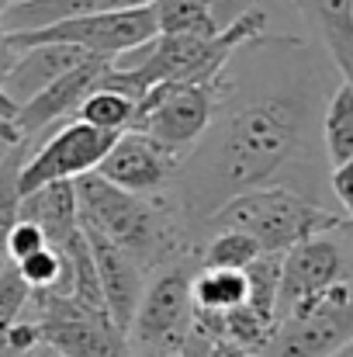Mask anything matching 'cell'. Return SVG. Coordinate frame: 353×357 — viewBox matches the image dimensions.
I'll return each instance as SVG.
<instances>
[{"label":"cell","mask_w":353,"mask_h":357,"mask_svg":"<svg viewBox=\"0 0 353 357\" xmlns=\"http://www.w3.org/2000/svg\"><path fill=\"white\" fill-rule=\"evenodd\" d=\"M308 125V105L298 94H260L233 108L219 121L191 160H180L184 212L187 222H208L229 198L267 188L288 160Z\"/></svg>","instance_id":"6da1fadb"},{"label":"cell","mask_w":353,"mask_h":357,"mask_svg":"<svg viewBox=\"0 0 353 357\" xmlns=\"http://www.w3.org/2000/svg\"><path fill=\"white\" fill-rule=\"evenodd\" d=\"M73 188H77L80 222L104 233L142 271L163 267V264H173V260L187 257L180 215L170 205H163L149 195L121 191V188L108 184L97 174L77 177Z\"/></svg>","instance_id":"7a4b0ae2"},{"label":"cell","mask_w":353,"mask_h":357,"mask_svg":"<svg viewBox=\"0 0 353 357\" xmlns=\"http://www.w3.org/2000/svg\"><path fill=\"white\" fill-rule=\"evenodd\" d=\"M208 226L215 233L219 229L246 233L263 253H284L305 239L347 229L350 215L319 208L315 202H308L305 195H298L284 184H267V188H253V191L229 198L208 219Z\"/></svg>","instance_id":"3957f363"},{"label":"cell","mask_w":353,"mask_h":357,"mask_svg":"<svg viewBox=\"0 0 353 357\" xmlns=\"http://www.w3.org/2000/svg\"><path fill=\"white\" fill-rule=\"evenodd\" d=\"M226 94H229L226 73L208 84H152L135 101L128 132H146L159 146L184 156L205 139Z\"/></svg>","instance_id":"277c9868"},{"label":"cell","mask_w":353,"mask_h":357,"mask_svg":"<svg viewBox=\"0 0 353 357\" xmlns=\"http://www.w3.org/2000/svg\"><path fill=\"white\" fill-rule=\"evenodd\" d=\"M191 264L187 257L163 264L156 278L142 288L139 309L128 326V351L132 357H177L191 323H194V305H191Z\"/></svg>","instance_id":"5b68a950"},{"label":"cell","mask_w":353,"mask_h":357,"mask_svg":"<svg viewBox=\"0 0 353 357\" xmlns=\"http://www.w3.org/2000/svg\"><path fill=\"white\" fill-rule=\"evenodd\" d=\"M353 340V288L340 281L291 305L260 357H333Z\"/></svg>","instance_id":"8992f818"},{"label":"cell","mask_w":353,"mask_h":357,"mask_svg":"<svg viewBox=\"0 0 353 357\" xmlns=\"http://www.w3.org/2000/svg\"><path fill=\"white\" fill-rule=\"evenodd\" d=\"M28 305L35 309L38 344L63 357H132L128 337L111 323L104 309H91L73 295L31 291Z\"/></svg>","instance_id":"52a82bcc"},{"label":"cell","mask_w":353,"mask_h":357,"mask_svg":"<svg viewBox=\"0 0 353 357\" xmlns=\"http://www.w3.org/2000/svg\"><path fill=\"white\" fill-rule=\"evenodd\" d=\"M152 38H156L152 7H135V10H118V14H84V17H66L45 28H31V31H7L10 52L59 42V45H77L91 56H104V59H118Z\"/></svg>","instance_id":"ba28073f"},{"label":"cell","mask_w":353,"mask_h":357,"mask_svg":"<svg viewBox=\"0 0 353 357\" xmlns=\"http://www.w3.org/2000/svg\"><path fill=\"white\" fill-rule=\"evenodd\" d=\"M115 139H118L115 132L91 128V125H84V121H77V119L66 121L45 142H38L35 153L24 160V167L17 174V191L21 195H31V191H38L45 184L77 181L84 174H94Z\"/></svg>","instance_id":"9c48e42d"},{"label":"cell","mask_w":353,"mask_h":357,"mask_svg":"<svg viewBox=\"0 0 353 357\" xmlns=\"http://www.w3.org/2000/svg\"><path fill=\"white\" fill-rule=\"evenodd\" d=\"M184 156H177L173 149L159 146L152 135L146 132H121L111 149L104 153V160L97 163V177H104L108 184H115L121 191L132 195H152L159 188H166L177 174Z\"/></svg>","instance_id":"30bf717a"},{"label":"cell","mask_w":353,"mask_h":357,"mask_svg":"<svg viewBox=\"0 0 353 357\" xmlns=\"http://www.w3.org/2000/svg\"><path fill=\"white\" fill-rule=\"evenodd\" d=\"M347 281V253L343 243L329 236L305 239L281 257V288H277V319L308 295H319L333 284Z\"/></svg>","instance_id":"8fae6325"},{"label":"cell","mask_w":353,"mask_h":357,"mask_svg":"<svg viewBox=\"0 0 353 357\" xmlns=\"http://www.w3.org/2000/svg\"><path fill=\"white\" fill-rule=\"evenodd\" d=\"M111 66L115 63L104 59V56H87L84 63H77L73 70H66L59 80H52L45 91H38L31 101L17 105V112L10 119L17 139H31V135L45 132L49 125H56V121H63L66 115H73L80 108V101L101 87V80H104V73Z\"/></svg>","instance_id":"7c38bea8"},{"label":"cell","mask_w":353,"mask_h":357,"mask_svg":"<svg viewBox=\"0 0 353 357\" xmlns=\"http://www.w3.org/2000/svg\"><path fill=\"white\" fill-rule=\"evenodd\" d=\"M80 229H84V239L91 246V257H94V271H97L104 312L111 316V323H115L118 330L128 337L132 316H135L139 298H142V288H146V271L121 246H115L104 233H97L94 226L80 222Z\"/></svg>","instance_id":"4fadbf2b"},{"label":"cell","mask_w":353,"mask_h":357,"mask_svg":"<svg viewBox=\"0 0 353 357\" xmlns=\"http://www.w3.org/2000/svg\"><path fill=\"white\" fill-rule=\"evenodd\" d=\"M91 52L77 49V45H59V42H45V45H31L21 49L10 63V70L0 80V94L17 108L24 101H31L38 91H45L52 80H59L66 70H73L77 63H84Z\"/></svg>","instance_id":"5bb4252c"},{"label":"cell","mask_w":353,"mask_h":357,"mask_svg":"<svg viewBox=\"0 0 353 357\" xmlns=\"http://www.w3.org/2000/svg\"><path fill=\"white\" fill-rule=\"evenodd\" d=\"M17 219H28L42 229L45 243L59 250L66 239L80 229V205H77V188L73 181H56L45 184L31 195H21Z\"/></svg>","instance_id":"9a60e30c"},{"label":"cell","mask_w":353,"mask_h":357,"mask_svg":"<svg viewBox=\"0 0 353 357\" xmlns=\"http://www.w3.org/2000/svg\"><path fill=\"white\" fill-rule=\"evenodd\" d=\"M156 0H10L3 3V28L7 31H31L66 17L84 14H118L135 7H152Z\"/></svg>","instance_id":"2e32d148"},{"label":"cell","mask_w":353,"mask_h":357,"mask_svg":"<svg viewBox=\"0 0 353 357\" xmlns=\"http://www.w3.org/2000/svg\"><path fill=\"white\" fill-rule=\"evenodd\" d=\"M295 7L308 17V24L326 42L343 80L353 73V0H295Z\"/></svg>","instance_id":"e0dca14e"},{"label":"cell","mask_w":353,"mask_h":357,"mask_svg":"<svg viewBox=\"0 0 353 357\" xmlns=\"http://www.w3.org/2000/svg\"><path fill=\"white\" fill-rule=\"evenodd\" d=\"M156 35H219L222 24L215 17V0H156Z\"/></svg>","instance_id":"ac0fdd59"},{"label":"cell","mask_w":353,"mask_h":357,"mask_svg":"<svg viewBox=\"0 0 353 357\" xmlns=\"http://www.w3.org/2000/svg\"><path fill=\"white\" fill-rule=\"evenodd\" d=\"M246 302V281L242 271H222V267H201L191 278V305L194 312H229Z\"/></svg>","instance_id":"d6986e66"},{"label":"cell","mask_w":353,"mask_h":357,"mask_svg":"<svg viewBox=\"0 0 353 357\" xmlns=\"http://www.w3.org/2000/svg\"><path fill=\"white\" fill-rule=\"evenodd\" d=\"M281 257L284 253H256L246 267H242V281H246V305L277 323V288H281Z\"/></svg>","instance_id":"ffe728a7"},{"label":"cell","mask_w":353,"mask_h":357,"mask_svg":"<svg viewBox=\"0 0 353 357\" xmlns=\"http://www.w3.org/2000/svg\"><path fill=\"white\" fill-rule=\"evenodd\" d=\"M322 135H326V156L333 167L353 163V80H343L336 94L329 98Z\"/></svg>","instance_id":"44dd1931"},{"label":"cell","mask_w":353,"mask_h":357,"mask_svg":"<svg viewBox=\"0 0 353 357\" xmlns=\"http://www.w3.org/2000/svg\"><path fill=\"white\" fill-rule=\"evenodd\" d=\"M132 101L125 98V94H118V91H94V94H87L84 101H80V108H77V121H84V125H91V128H101V132H128V125H132Z\"/></svg>","instance_id":"7402d4cb"},{"label":"cell","mask_w":353,"mask_h":357,"mask_svg":"<svg viewBox=\"0 0 353 357\" xmlns=\"http://www.w3.org/2000/svg\"><path fill=\"white\" fill-rule=\"evenodd\" d=\"M24 149H28V139L14 142L3 156H0V253H3V243L7 233L14 229L17 222V208H21V191H17V174L24 167Z\"/></svg>","instance_id":"603a6c76"},{"label":"cell","mask_w":353,"mask_h":357,"mask_svg":"<svg viewBox=\"0 0 353 357\" xmlns=\"http://www.w3.org/2000/svg\"><path fill=\"white\" fill-rule=\"evenodd\" d=\"M260 253V246L246 233L235 229H219L208 239V246L201 250V267H222V271H242L253 257Z\"/></svg>","instance_id":"cb8c5ba5"},{"label":"cell","mask_w":353,"mask_h":357,"mask_svg":"<svg viewBox=\"0 0 353 357\" xmlns=\"http://www.w3.org/2000/svg\"><path fill=\"white\" fill-rule=\"evenodd\" d=\"M49 243L42 236V229L35 226V222H28V219H17L14 222V229L7 233V243H3V257L10 260V264H17V260H24V257H31V253H38V250H45Z\"/></svg>","instance_id":"d4e9b609"},{"label":"cell","mask_w":353,"mask_h":357,"mask_svg":"<svg viewBox=\"0 0 353 357\" xmlns=\"http://www.w3.org/2000/svg\"><path fill=\"white\" fill-rule=\"evenodd\" d=\"M329 184H333V195H336V202H340V212L353 219V163L333 167Z\"/></svg>","instance_id":"484cf974"},{"label":"cell","mask_w":353,"mask_h":357,"mask_svg":"<svg viewBox=\"0 0 353 357\" xmlns=\"http://www.w3.org/2000/svg\"><path fill=\"white\" fill-rule=\"evenodd\" d=\"M208 357H253V354L239 351L229 340H212V344H208Z\"/></svg>","instance_id":"4316f807"},{"label":"cell","mask_w":353,"mask_h":357,"mask_svg":"<svg viewBox=\"0 0 353 357\" xmlns=\"http://www.w3.org/2000/svg\"><path fill=\"white\" fill-rule=\"evenodd\" d=\"M28 357H63V354H56L52 347H45V344H38V347H35V351H31V354H28Z\"/></svg>","instance_id":"83f0119b"},{"label":"cell","mask_w":353,"mask_h":357,"mask_svg":"<svg viewBox=\"0 0 353 357\" xmlns=\"http://www.w3.org/2000/svg\"><path fill=\"white\" fill-rule=\"evenodd\" d=\"M333 357H353V347H343L340 354H333Z\"/></svg>","instance_id":"f1b7e54d"},{"label":"cell","mask_w":353,"mask_h":357,"mask_svg":"<svg viewBox=\"0 0 353 357\" xmlns=\"http://www.w3.org/2000/svg\"><path fill=\"white\" fill-rule=\"evenodd\" d=\"M7 149H10V146H7V142H3V139H0V156H3V153H7Z\"/></svg>","instance_id":"f546056e"},{"label":"cell","mask_w":353,"mask_h":357,"mask_svg":"<svg viewBox=\"0 0 353 357\" xmlns=\"http://www.w3.org/2000/svg\"><path fill=\"white\" fill-rule=\"evenodd\" d=\"M3 264H7V257H3V253H0V267H3Z\"/></svg>","instance_id":"4dcf8cb0"},{"label":"cell","mask_w":353,"mask_h":357,"mask_svg":"<svg viewBox=\"0 0 353 357\" xmlns=\"http://www.w3.org/2000/svg\"><path fill=\"white\" fill-rule=\"evenodd\" d=\"M3 3H10V0H3Z\"/></svg>","instance_id":"1f68e13d"},{"label":"cell","mask_w":353,"mask_h":357,"mask_svg":"<svg viewBox=\"0 0 353 357\" xmlns=\"http://www.w3.org/2000/svg\"><path fill=\"white\" fill-rule=\"evenodd\" d=\"M177 357H180V354H177Z\"/></svg>","instance_id":"d6a6232c"}]
</instances>
